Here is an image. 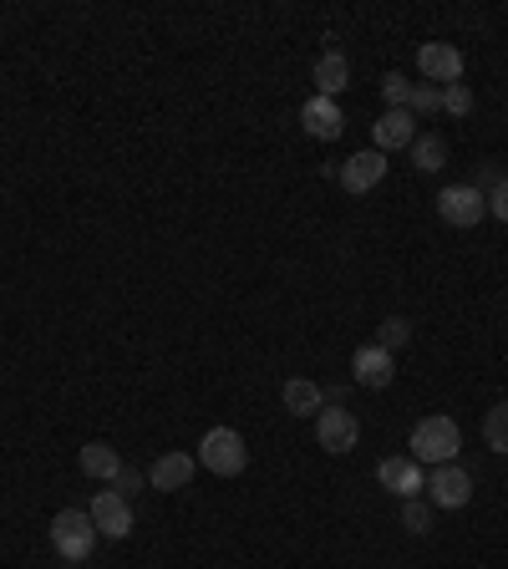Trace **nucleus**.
Returning <instances> with one entry per match:
<instances>
[{
	"mask_svg": "<svg viewBox=\"0 0 508 569\" xmlns=\"http://www.w3.org/2000/svg\"><path fill=\"white\" fill-rule=\"evenodd\" d=\"M458 448H463V433L453 417H423L412 427V458L423 468H437V463H458Z\"/></svg>",
	"mask_w": 508,
	"mask_h": 569,
	"instance_id": "nucleus-1",
	"label": "nucleus"
},
{
	"mask_svg": "<svg viewBox=\"0 0 508 569\" xmlns=\"http://www.w3.org/2000/svg\"><path fill=\"white\" fill-rule=\"evenodd\" d=\"M199 463H204L214 478H240L250 468V448L234 427H209L204 443H199Z\"/></svg>",
	"mask_w": 508,
	"mask_h": 569,
	"instance_id": "nucleus-3",
	"label": "nucleus"
},
{
	"mask_svg": "<svg viewBox=\"0 0 508 569\" xmlns=\"http://www.w3.org/2000/svg\"><path fill=\"white\" fill-rule=\"evenodd\" d=\"M407 112H412V118H417V112H423V118H433V112H443V87H433V82H417V87H412V102H407Z\"/></svg>",
	"mask_w": 508,
	"mask_h": 569,
	"instance_id": "nucleus-21",
	"label": "nucleus"
},
{
	"mask_svg": "<svg viewBox=\"0 0 508 569\" xmlns=\"http://www.w3.org/2000/svg\"><path fill=\"white\" fill-rule=\"evenodd\" d=\"M301 122H305V133L321 138V143H336V138L346 133V118H341V108L331 98H311V102H305Z\"/></svg>",
	"mask_w": 508,
	"mask_h": 569,
	"instance_id": "nucleus-14",
	"label": "nucleus"
},
{
	"mask_svg": "<svg viewBox=\"0 0 508 569\" xmlns=\"http://www.w3.org/2000/svg\"><path fill=\"white\" fill-rule=\"evenodd\" d=\"M412 163L423 173H443V163H448V143L437 133H423V138H412Z\"/></svg>",
	"mask_w": 508,
	"mask_h": 569,
	"instance_id": "nucleus-17",
	"label": "nucleus"
},
{
	"mask_svg": "<svg viewBox=\"0 0 508 569\" xmlns=\"http://www.w3.org/2000/svg\"><path fill=\"white\" fill-rule=\"evenodd\" d=\"M138 488H143V473L138 468H128V463H122L118 473H112V494H122V498H133Z\"/></svg>",
	"mask_w": 508,
	"mask_h": 569,
	"instance_id": "nucleus-25",
	"label": "nucleus"
},
{
	"mask_svg": "<svg viewBox=\"0 0 508 569\" xmlns=\"http://www.w3.org/2000/svg\"><path fill=\"white\" fill-rule=\"evenodd\" d=\"M194 468L199 463L189 458V453H163V458L153 463V473H148V484H153L158 494H179V488L194 484Z\"/></svg>",
	"mask_w": 508,
	"mask_h": 569,
	"instance_id": "nucleus-15",
	"label": "nucleus"
},
{
	"mask_svg": "<svg viewBox=\"0 0 508 569\" xmlns=\"http://www.w3.org/2000/svg\"><path fill=\"white\" fill-rule=\"evenodd\" d=\"M87 514H92L98 534H108V539H128V534H133V504H128L122 494H112V488H102Z\"/></svg>",
	"mask_w": 508,
	"mask_h": 569,
	"instance_id": "nucleus-9",
	"label": "nucleus"
},
{
	"mask_svg": "<svg viewBox=\"0 0 508 569\" xmlns=\"http://www.w3.org/2000/svg\"><path fill=\"white\" fill-rule=\"evenodd\" d=\"M92 545H98V524H92L87 509H61L57 519H51V549H57L67 565L92 559Z\"/></svg>",
	"mask_w": 508,
	"mask_h": 569,
	"instance_id": "nucleus-2",
	"label": "nucleus"
},
{
	"mask_svg": "<svg viewBox=\"0 0 508 569\" xmlns=\"http://www.w3.org/2000/svg\"><path fill=\"white\" fill-rule=\"evenodd\" d=\"M488 214H494L498 224H508V179H498L494 189H488Z\"/></svg>",
	"mask_w": 508,
	"mask_h": 569,
	"instance_id": "nucleus-26",
	"label": "nucleus"
},
{
	"mask_svg": "<svg viewBox=\"0 0 508 569\" xmlns=\"http://www.w3.org/2000/svg\"><path fill=\"white\" fill-rule=\"evenodd\" d=\"M382 98H387V108H407V102H412V82L402 72H387V77H382Z\"/></svg>",
	"mask_w": 508,
	"mask_h": 569,
	"instance_id": "nucleus-23",
	"label": "nucleus"
},
{
	"mask_svg": "<svg viewBox=\"0 0 508 569\" xmlns=\"http://www.w3.org/2000/svg\"><path fill=\"white\" fill-rule=\"evenodd\" d=\"M412 341V321L407 315H387L382 326H376V346H387L392 356H397V346H407Z\"/></svg>",
	"mask_w": 508,
	"mask_h": 569,
	"instance_id": "nucleus-20",
	"label": "nucleus"
},
{
	"mask_svg": "<svg viewBox=\"0 0 508 569\" xmlns=\"http://www.w3.org/2000/svg\"><path fill=\"white\" fill-rule=\"evenodd\" d=\"M417 67H423V77L433 87L463 82V51L453 47V41H427V47L417 51Z\"/></svg>",
	"mask_w": 508,
	"mask_h": 569,
	"instance_id": "nucleus-8",
	"label": "nucleus"
},
{
	"mask_svg": "<svg viewBox=\"0 0 508 569\" xmlns=\"http://www.w3.org/2000/svg\"><path fill=\"white\" fill-rule=\"evenodd\" d=\"M122 468V458H118V448H108V443H87L82 448V473L87 478H108L112 484V473Z\"/></svg>",
	"mask_w": 508,
	"mask_h": 569,
	"instance_id": "nucleus-18",
	"label": "nucleus"
},
{
	"mask_svg": "<svg viewBox=\"0 0 508 569\" xmlns=\"http://www.w3.org/2000/svg\"><path fill=\"white\" fill-rule=\"evenodd\" d=\"M437 214H443V224H453V230H473V224L488 219V194H478L473 183H448V189L437 194Z\"/></svg>",
	"mask_w": 508,
	"mask_h": 569,
	"instance_id": "nucleus-4",
	"label": "nucleus"
},
{
	"mask_svg": "<svg viewBox=\"0 0 508 569\" xmlns=\"http://www.w3.org/2000/svg\"><path fill=\"white\" fill-rule=\"evenodd\" d=\"M427 498H433L437 509H468L473 504V473L463 468V463H437L433 473H427Z\"/></svg>",
	"mask_w": 508,
	"mask_h": 569,
	"instance_id": "nucleus-6",
	"label": "nucleus"
},
{
	"mask_svg": "<svg viewBox=\"0 0 508 569\" xmlns=\"http://www.w3.org/2000/svg\"><path fill=\"white\" fill-rule=\"evenodd\" d=\"M372 138H376V153H392V148H412L417 138V118L407 108H387L382 118L372 122Z\"/></svg>",
	"mask_w": 508,
	"mask_h": 569,
	"instance_id": "nucleus-12",
	"label": "nucleus"
},
{
	"mask_svg": "<svg viewBox=\"0 0 508 569\" xmlns=\"http://www.w3.org/2000/svg\"><path fill=\"white\" fill-rule=\"evenodd\" d=\"M311 77H315V98H331V102H336L341 92L352 87V61L331 47V51H321V57H315V72Z\"/></svg>",
	"mask_w": 508,
	"mask_h": 569,
	"instance_id": "nucleus-13",
	"label": "nucleus"
},
{
	"mask_svg": "<svg viewBox=\"0 0 508 569\" xmlns=\"http://www.w3.org/2000/svg\"><path fill=\"white\" fill-rule=\"evenodd\" d=\"M352 376H356V387L382 392V387H392V376H397V356H392L387 346H376V341H366L362 352L352 356Z\"/></svg>",
	"mask_w": 508,
	"mask_h": 569,
	"instance_id": "nucleus-7",
	"label": "nucleus"
},
{
	"mask_svg": "<svg viewBox=\"0 0 508 569\" xmlns=\"http://www.w3.org/2000/svg\"><path fill=\"white\" fill-rule=\"evenodd\" d=\"M484 443H488L494 453H508V402L488 407V417H484Z\"/></svg>",
	"mask_w": 508,
	"mask_h": 569,
	"instance_id": "nucleus-19",
	"label": "nucleus"
},
{
	"mask_svg": "<svg viewBox=\"0 0 508 569\" xmlns=\"http://www.w3.org/2000/svg\"><path fill=\"white\" fill-rule=\"evenodd\" d=\"M376 478H382V488H392L397 498H417L427 488V468L417 458H387L376 468Z\"/></svg>",
	"mask_w": 508,
	"mask_h": 569,
	"instance_id": "nucleus-11",
	"label": "nucleus"
},
{
	"mask_svg": "<svg viewBox=\"0 0 508 569\" xmlns=\"http://www.w3.org/2000/svg\"><path fill=\"white\" fill-rule=\"evenodd\" d=\"M443 112H453V118H468L473 112V92L463 82H453V87H443Z\"/></svg>",
	"mask_w": 508,
	"mask_h": 569,
	"instance_id": "nucleus-24",
	"label": "nucleus"
},
{
	"mask_svg": "<svg viewBox=\"0 0 508 569\" xmlns=\"http://www.w3.org/2000/svg\"><path fill=\"white\" fill-rule=\"evenodd\" d=\"M402 529H412V534L433 529V509H427L423 498H402Z\"/></svg>",
	"mask_w": 508,
	"mask_h": 569,
	"instance_id": "nucleus-22",
	"label": "nucleus"
},
{
	"mask_svg": "<svg viewBox=\"0 0 508 569\" xmlns=\"http://www.w3.org/2000/svg\"><path fill=\"white\" fill-rule=\"evenodd\" d=\"M285 407H291L295 417H321L326 392L315 387V382H305V376H291V382H285Z\"/></svg>",
	"mask_w": 508,
	"mask_h": 569,
	"instance_id": "nucleus-16",
	"label": "nucleus"
},
{
	"mask_svg": "<svg viewBox=\"0 0 508 569\" xmlns=\"http://www.w3.org/2000/svg\"><path fill=\"white\" fill-rule=\"evenodd\" d=\"M382 179H387V153H376V148L346 158V169H341V189L346 194H372Z\"/></svg>",
	"mask_w": 508,
	"mask_h": 569,
	"instance_id": "nucleus-10",
	"label": "nucleus"
},
{
	"mask_svg": "<svg viewBox=\"0 0 508 569\" xmlns=\"http://www.w3.org/2000/svg\"><path fill=\"white\" fill-rule=\"evenodd\" d=\"M315 443H321L331 458H346V453L362 443V423H356L346 407L326 402V407H321V417H315Z\"/></svg>",
	"mask_w": 508,
	"mask_h": 569,
	"instance_id": "nucleus-5",
	"label": "nucleus"
}]
</instances>
